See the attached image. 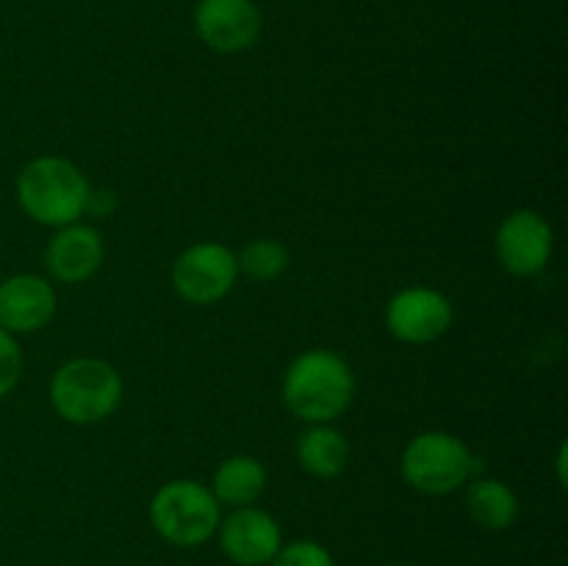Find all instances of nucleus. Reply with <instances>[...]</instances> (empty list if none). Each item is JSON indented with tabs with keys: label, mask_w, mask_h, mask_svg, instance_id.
Masks as SVG:
<instances>
[{
	"label": "nucleus",
	"mask_w": 568,
	"mask_h": 566,
	"mask_svg": "<svg viewBox=\"0 0 568 566\" xmlns=\"http://www.w3.org/2000/svg\"><path fill=\"white\" fill-rule=\"evenodd\" d=\"M392 566H414V564H392Z\"/></svg>",
	"instance_id": "aec40b11"
},
{
	"label": "nucleus",
	"mask_w": 568,
	"mask_h": 566,
	"mask_svg": "<svg viewBox=\"0 0 568 566\" xmlns=\"http://www.w3.org/2000/svg\"><path fill=\"white\" fill-rule=\"evenodd\" d=\"M555 253V231L547 216L532 209L510 211L494 236V255L514 277H532L544 272Z\"/></svg>",
	"instance_id": "0eeeda50"
},
{
	"label": "nucleus",
	"mask_w": 568,
	"mask_h": 566,
	"mask_svg": "<svg viewBox=\"0 0 568 566\" xmlns=\"http://www.w3.org/2000/svg\"><path fill=\"white\" fill-rule=\"evenodd\" d=\"M519 494L499 477L480 475L466 483V514L483 530H508L519 519Z\"/></svg>",
	"instance_id": "4468645a"
},
{
	"label": "nucleus",
	"mask_w": 568,
	"mask_h": 566,
	"mask_svg": "<svg viewBox=\"0 0 568 566\" xmlns=\"http://www.w3.org/2000/svg\"><path fill=\"white\" fill-rule=\"evenodd\" d=\"M153 530L166 544L181 549H194L209 544L216 536L222 519V505L211 488L200 481L178 477L164 483L148 505Z\"/></svg>",
	"instance_id": "20e7f679"
},
{
	"label": "nucleus",
	"mask_w": 568,
	"mask_h": 566,
	"mask_svg": "<svg viewBox=\"0 0 568 566\" xmlns=\"http://www.w3.org/2000/svg\"><path fill=\"white\" fill-rule=\"evenodd\" d=\"M239 281L236 253L222 242H197L172 264V289L192 305H214L233 292Z\"/></svg>",
	"instance_id": "423d86ee"
},
{
	"label": "nucleus",
	"mask_w": 568,
	"mask_h": 566,
	"mask_svg": "<svg viewBox=\"0 0 568 566\" xmlns=\"http://www.w3.org/2000/svg\"><path fill=\"white\" fill-rule=\"evenodd\" d=\"M20 209L33 222L61 228L78 222L92 205V186L78 164L61 155H37L28 161L14 181Z\"/></svg>",
	"instance_id": "f03ea898"
},
{
	"label": "nucleus",
	"mask_w": 568,
	"mask_h": 566,
	"mask_svg": "<svg viewBox=\"0 0 568 566\" xmlns=\"http://www.w3.org/2000/svg\"><path fill=\"white\" fill-rule=\"evenodd\" d=\"M475 461L469 444L455 433L425 431L405 444L399 472L414 492L444 497L464 488L475 477Z\"/></svg>",
	"instance_id": "39448f33"
},
{
	"label": "nucleus",
	"mask_w": 568,
	"mask_h": 566,
	"mask_svg": "<svg viewBox=\"0 0 568 566\" xmlns=\"http://www.w3.org/2000/svg\"><path fill=\"white\" fill-rule=\"evenodd\" d=\"M222 555L236 566H270L283 547L281 522L258 505L231 508L216 527Z\"/></svg>",
	"instance_id": "9d476101"
},
{
	"label": "nucleus",
	"mask_w": 568,
	"mask_h": 566,
	"mask_svg": "<svg viewBox=\"0 0 568 566\" xmlns=\"http://www.w3.org/2000/svg\"><path fill=\"white\" fill-rule=\"evenodd\" d=\"M192 26L205 48L222 55H236L258 44L264 17L255 0H197Z\"/></svg>",
	"instance_id": "6e6552de"
},
{
	"label": "nucleus",
	"mask_w": 568,
	"mask_h": 566,
	"mask_svg": "<svg viewBox=\"0 0 568 566\" xmlns=\"http://www.w3.org/2000/svg\"><path fill=\"white\" fill-rule=\"evenodd\" d=\"M294 455L305 475L316 477V481H333L347 472L349 442L333 422H322V425H308L300 433Z\"/></svg>",
	"instance_id": "ddd939ff"
},
{
	"label": "nucleus",
	"mask_w": 568,
	"mask_h": 566,
	"mask_svg": "<svg viewBox=\"0 0 568 566\" xmlns=\"http://www.w3.org/2000/svg\"><path fill=\"white\" fill-rule=\"evenodd\" d=\"M239 275H247L253 281L270 283L277 281L283 272L292 264V255H288L286 244H281L277 239H253V242L244 244L236 253Z\"/></svg>",
	"instance_id": "dca6fc26"
},
{
	"label": "nucleus",
	"mask_w": 568,
	"mask_h": 566,
	"mask_svg": "<svg viewBox=\"0 0 568 566\" xmlns=\"http://www.w3.org/2000/svg\"><path fill=\"white\" fill-rule=\"evenodd\" d=\"M270 566H336L331 549L314 538H297V542H283Z\"/></svg>",
	"instance_id": "f3484780"
},
{
	"label": "nucleus",
	"mask_w": 568,
	"mask_h": 566,
	"mask_svg": "<svg viewBox=\"0 0 568 566\" xmlns=\"http://www.w3.org/2000/svg\"><path fill=\"white\" fill-rule=\"evenodd\" d=\"M266 466L261 464L255 455H231V458L222 461L214 469L211 477V494L216 497V503L227 505V508H242V505H255L261 499V494L266 492Z\"/></svg>",
	"instance_id": "2eb2a0df"
},
{
	"label": "nucleus",
	"mask_w": 568,
	"mask_h": 566,
	"mask_svg": "<svg viewBox=\"0 0 568 566\" xmlns=\"http://www.w3.org/2000/svg\"><path fill=\"white\" fill-rule=\"evenodd\" d=\"M55 311L59 294L48 277L20 272L0 281V327L11 336L42 331L53 322Z\"/></svg>",
	"instance_id": "9b49d317"
},
{
	"label": "nucleus",
	"mask_w": 568,
	"mask_h": 566,
	"mask_svg": "<svg viewBox=\"0 0 568 566\" xmlns=\"http://www.w3.org/2000/svg\"><path fill=\"white\" fill-rule=\"evenodd\" d=\"M22 370H26V358H22L20 342H17V336H11L9 331L0 327V400L14 392L22 377Z\"/></svg>",
	"instance_id": "a211bd4d"
},
{
	"label": "nucleus",
	"mask_w": 568,
	"mask_h": 566,
	"mask_svg": "<svg viewBox=\"0 0 568 566\" xmlns=\"http://www.w3.org/2000/svg\"><path fill=\"white\" fill-rule=\"evenodd\" d=\"M122 375L103 358H72L50 377L48 397L55 414L70 425H98L122 403Z\"/></svg>",
	"instance_id": "7ed1b4c3"
},
{
	"label": "nucleus",
	"mask_w": 568,
	"mask_h": 566,
	"mask_svg": "<svg viewBox=\"0 0 568 566\" xmlns=\"http://www.w3.org/2000/svg\"><path fill=\"white\" fill-rule=\"evenodd\" d=\"M105 242L100 231L87 222H70L55 228L44 250V264L53 281L59 283H83L103 266Z\"/></svg>",
	"instance_id": "f8f14e48"
},
{
	"label": "nucleus",
	"mask_w": 568,
	"mask_h": 566,
	"mask_svg": "<svg viewBox=\"0 0 568 566\" xmlns=\"http://www.w3.org/2000/svg\"><path fill=\"white\" fill-rule=\"evenodd\" d=\"M449 297L430 286L399 289L386 305V327L403 344H430L453 327Z\"/></svg>",
	"instance_id": "1a4fd4ad"
},
{
	"label": "nucleus",
	"mask_w": 568,
	"mask_h": 566,
	"mask_svg": "<svg viewBox=\"0 0 568 566\" xmlns=\"http://www.w3.org/2000/svg\"><path fill=\"white\" fill-rule=\"evenodd\" d=\"M566 455H568V447L566 444H560L558 447V458H555V464H558V483L566 488Z\"/></svg>",
	"instance_id": "6ab92c4d"
},
{
	"label": "nucleus",
	"mask_w": 568,
	"mask_h": 566,
	"mask_svg": "<svg viewBox=\"0 0 568 566\" xmlns=\"http://www.w3.org/2000/svg\"><path fill=\"white\" fill-rule=\"evenodd\" d=\"M283 403L305 425L336 422L355 400L353 366L333 350H305L283 375Z\"/></svg>",
	"instance_id": "f257e3e1"
}]
</instances>
